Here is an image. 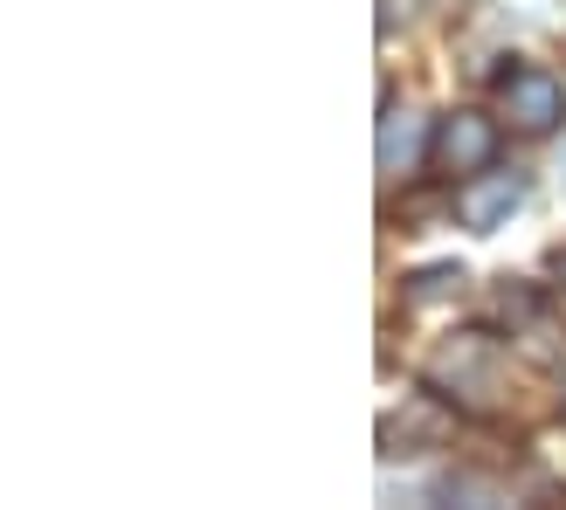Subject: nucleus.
Listing matches in <instances>:
<instances>
[{
	"mask_svg": "<svg viewBox=\"0 0 566 510\" xmlns=\"http://www.w3.org/2000/svg\"><path fill=\"white\" fill-rule=\"evenodd\" d=\"M421 380H429V393H442L449 407L463 414H497L504 401H512V359H504V346L491 331H457L442 338V346L429 352V365H421Z\"/></svg>",
	"mask_w": 566,
	"mask_h": 510,
	"instance_id": "nucleus-1",
	"label": "nucleus"
},
{
	"mask_svg": "<svg viewBox=\"0 0 566 510\" xmlns=\"http://www.w3.org/2000/svg\"><path fill=\"white\" fill-rule=\"evenodd\" d=\"M497 118H512V131H525V138H546L566 118V83L553 70H532V63L504 70L497 76Z\"/></svg>",
	"mask_w": 566,
	"mask_h": 510,
	"instance_id": "nucleus-2",
	"label": "nucleus"
},
{
	"mask_svg": "<svg viewBox=\"0 0 566 510\" xmlns=\"http://www.w3.org/2000/svg\"><path fill=\"white\" fill-rule=\"evenodd\" d=\"M429 159H436V173H442V180H470V173H484V166L497 159V125L484 118V110H449V118H436Z\"/></svg>",
	"mask_w": 566,
	"mask_h": 510,
	"instance_id": "nucleus-3",
	"label": "nucleus"
},
{
	"mask_svg": "<svg viewBox=\"0 0 566 510\" xmlns=\"http://www.w3.org/2000/svg\"><path fill=\"white\" fill-rule=\"evenodd\" d=\"M518 208H525V180L518 173H491V166H484V173H470L457 187V221L470 235H497Z\"/></svg>",
	"mask_w": 566,
	"mask_h": 510,
	"instance_id": "nucleus-4",
	"label": "nucleus"
},
{
	"mask_svg": "<svg viewBox=\"0 0 566 510\" xmlns=\"http://www.w3.org/2000/svg\"><path fill=\"white\" fill-rule=\"evenodd\" d=\"M421 166V118L401 104H387V118H380V180H408Z\"/></svg>",
	"mask_w": 566,
	"mask_h": 510,
	"instance_id": "nucleus-5",
	"label": "nucleus"
},
{
	"mask_svg": "<svg viewBox=\"0 0 566 510\" xmlns=\"http://www.w3.org/2000/svg\"><path fill=\"white\" fill-rule=\"evenodd\" d=\"M463 269L457 263H436V269H421V276H408V290H401V304L408 310H429V304H442V297H463Z\"/></svg>",
	"mask_w": 566,
	"mask_h": 510,
	"instance_id": "nucleus-6",
	"label": "nucleus"
},
{
	"mask_svg": "<svg viewBox=\"0 0 566 510\" xmlns=\"http://www.w3.org/2000/svg\"><path fill=\"white\" fill-rule=\"evenodd\" d=\"M553 276H559V290H566V248H559V255H553Z\"/></svg>",
	"mask_w": 566,
	"mask_h": 510,
	"instance_id": "nucleus-7",
	"label": "nucleus"
}]
</instances>
